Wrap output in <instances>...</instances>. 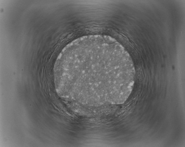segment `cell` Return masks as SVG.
I'll return each mask as SVG.
<instances>
[{
  "mask_svg": "<svg viewBox=\"0 0 185 147\" xmlns=\"http://www.w3.org/2000/svg\"><path fill=\"white\" fill-rule=\"evenodd\" d=\"M57 74L66 86H73L80 102L99 106L124 103L132 91L135 71L129 54L115 39L92 35L79 38L63 50Z\"/></svg>",
  "mask_w": 185,
  "mask_h": 147,
  "instance_id": "1",
  "label": "cell"
}]
</instances>
